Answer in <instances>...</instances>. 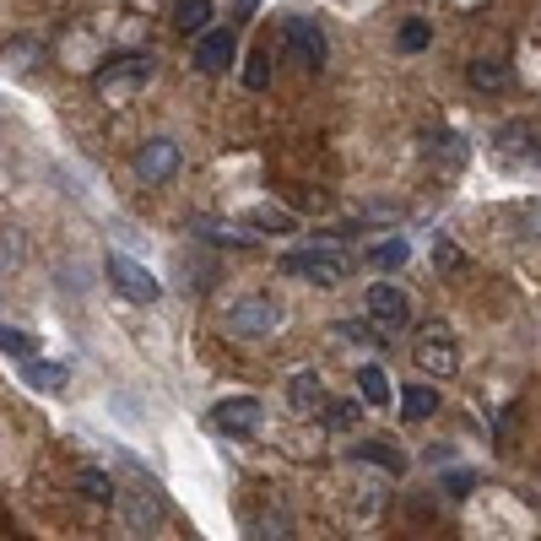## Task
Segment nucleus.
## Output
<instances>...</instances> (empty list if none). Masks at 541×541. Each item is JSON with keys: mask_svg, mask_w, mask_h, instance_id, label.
<instances>
[{"mask_svg": "<svg viewBox=\"0 0 541 541\" xmlns=\"http://www.w3.org/2000/svg\"><path fill=\"white\" fill-rule=\"evenodd\" d=\"M412 260V244L406 239H385V244H368V266L374 271H401Z\"/></svg>", "mask_w": 541, "mask_h": 541, "instance_id": "a211bd4d", "label": "nucleus"}, {"mask_svg": "<svg viewBox=\"0 0 541 541\" xmlns=\"http://www.w3.org/2000/svg\"><path fill=\"white\" fill-rule=\"evenodd\" d=\"M152 76H157V60H152V55H125V60H109V65L98 71V92H103L109 103H125L130 92H141Z\"/></svg>", "mask_w": 541, "mask_h": 541, "instance_id": "7ed1b4c3", "label": "nucleus"}, {"mask_svg": "<svg viewBox=\"0 0 541 541\" xmlns=\"http://www.w3.org/2000/svg\"><path fill=\"white\" fill-rule=\"evenodd\" d=\"M460 260H466V255H460V244H450V239H444L439 249H433V266H439V271H455Z\"/></svg>", "mask_w": 541, "mask_h": 541, "instance_id": "2f4dec72", "label": "nucleus"}, {"mask_svg": "<svg viewBox=\"0 0 541 541\" xmlns=\"http://www.w3.org/2000/svg\"><path fill=\"white\" fill-rule=\"evenodd\" d=\"M439 412V390L433 385H401V417L406 422H428Z\"/></svg>", "mask_w": 541, "mask_h": 541, "instance_id": "2eb2a0df", "label": "nucleus"}, {"mask_svg": "<svg viewBox=\"0 0 541 541\" xmlns=\"http://www.w3.org/2000/svg\"><path fill=\"white\" fill-rule=\"evenodd\" d=\"M352 422H358V401H336L331 412H325V428H336V433H347Z\"/></svg>", "mask_w": 541, "mask_h": 541, "instance_id": "c85d7f7f", "label": "nucleus"}, {"mask_svg": "<svg viewBox=\"0 0 541 541\" xmlns=\"http://www.w3.org/2000/svg\"><path fill=\"white\" fill-rule=\"evenodd\" d=\"M260 422H266V406H260L255 395H233V401L211 406V428L228 433V439H244V433L260 428Z\"/></svg>", "mask_w": 541, "mask_h": 541, "instance_id": "423d86ee", "label": "nucleus"}, {"mask_svg": "<svg viewBox=\"0 0 541 541\" xmlns=\"http://www.w3.org/2000/svg\"><path fill=\"white\" fill-rule=\"evenodd\" d=\"M444 147H433V157H439V163H450V168H460L466 163V147H460V136H439Z\"/></svg>", "mask_w": 541, "mask_h": 541, "instance_id": "7c9ffc66", "label": "nucleus"}, {"mask_svg": "<svg viewBox=\"0 0 541 541\" xmlns=\"http://www.w3.org/2000/svg\"><path fill=\"white\" fill-rule=\"evenodd\" d=\"M0 60H6V71L28 76V71H38V44H33V38H17V44H11Z\"/></svg>", "mask_w": 541, "mask_h": 541, "instance_id": "b1692460", "label": "nucleus"}, {"mask_svg": "<svg viewBox=\"0 0 541 541\" xmlns=\"http://www.w3.org/2000/svg\"><path fill=\"white\" fill-rule=\"evenodd\" d=\"M233 60H239V38H233V28H201V44H195V71L228 76Z\"/></svg>", "mask_w": 541, "mask_h": 541, "instance_id": "0eeeda50", "label": "nucleus"}, {"mask_svg": "<svg viewBox=\"0 0 541 541\" xmlns=\"http://www.w3.org/2000/svg\"><path fill=\"white\" fill-rule=\"evenodd\" d=\"M444 493H450V498H466L471 493V487H477V471H466V466H455V471H444Z\"/></svg>", "mask_w": 541, "mask_h": 541, "instance_id": "bb28decb", "label": "nucleus"}, {"mask_svg": "<svg viewBox=\"0 0 541 541\" xmlns=\"http://www.w3.org/2000/svg\"><path fill=\"white\" fill-rule=\"evenodd\" d=\"M249 222H255V233H293L298 228L282 206H255V211H249Z\"/></svg>", "mask_w": 541, "mask_h": 541, "instance_id": "5701e85b", "label": "nucleus"}, {"mask_svg": "<svg viewBox=\"0 0 541 541\" xmlns=\"http://www.w3.org/2000/svg\"><path fill=\"white\" fill-rule=\"evenodd\" d=\"M525 141H536V125H531V120L504 125V152H525Z\"/></svg>", "mask_w": 541, "mask_h": 541, "instance_id": "cd10ccee", "label": "nucleus"}, {"mask_svg": "<svg viewBox=\"0 0 541 541\" xmlns=\"http://www.w3.org/2000/svg\"><path fill=\"white\" fill-rule=\"evenodd\" d=\"M244 87L249 92H266L271 87V44H260L255 55L244 60Z\"/></svg>", "mask_w": 541, "mask_h": 541, "instance_id": "4be33fe9", "label": "nucleus"}, {"mask_svg": "<svg viewBox=\"0 0 541 541\" xmlns=\"http://www.w3.org/2000/svg\"><path fill=\"white\" fill-rule=\"evenodd\" d=\"M0 352H6V358H33L38 341L28 331H17V325H0Z\"/></svg>", "mask_w": 541, "mask_h": 541, "instance_id": "393cba45", "label": "nucleus"}, {"mask_svg": "<svg viewBox=\"0 0 541 541\" xmlns=\"http://www.w3.org/2000/svg\"><path fill=\"white\" fill-rule=\"evenodd\" d=\"M433 44V28L422 17H412V22H401V33H395V49H401V55H422V49Z\"/></svg>", "mask_w": 541, "mask_h": 541, "instance_id": "412c9836", "label": "nucleus"}, {"mask_svg": "<svg viewBox=\"0 0 541 541\" xmlns=\"http://www.w3.org/2000/svg\"><path fill=\"white\" fill-rule=\"evenodd\" d=\"M358 390H363L368 406H390L395 401V390H390V379H385V368H379V363H363L358 368Z\"/></svg>", "mask_w": 541, "mask_h": 541, "instance_id": "f3484780", "label": "nucleus"}, {"mask_svg": "<svg viewBox=\"0 0 541 541\" xmlns=\"http://www.w3.org/2000/svg\"><path fill=\"white\" fill-rule=\"evenodd\" d=\"M282 38L293 44V55L309 65V71H320L325 55H331V44H325V28H320L314 17H287V22H282Z\"/></svg>", "mask_w": 541, "mask_h": 541, "instance_id": "6e6552de", "label": "nucleus"}, {"mask_svg": "<svg viewBox=\"0 0 541 541\" xmlns=\"http://www.w3.org/2000/svg\"><path fill=\"white\" fill-rule=\"evenodd\" d=\"M195 239H206V244H228V249H244L249 239H244V233H228V228H222V222H195Z\"/></svg>", "mask_w": 541, "mask_h": 541, "instance_id": "a878e982", "label": "nucleus"}, {"mask_svg": "<svg viewBox=\"0 0 541 541\" xmlns=\"http://www.w3.org/2000/svg\"><path fill=\"white\" fill-rule=\"evenodd\" d=\"M444 460H455V450H450V444H433V450H428V466H444Z\"/></svg>", "mask_w": 541, "mask_h": 541, "instance_id": "473e14b6", "label": "nucleus"}, {"mask_svg": "<svg viewBox=\"0 0 541 541\" xmlns=\"http://www.w3.org/2000/svg\"><path fill=\"white\" fill-rule=\"evenodd\" d=\"M352 460H368V466L390 471V477H406V466H412V460L395 450L390 439H358V444H352Z\"/></svg>", "mask_w": 541, "mask_h": 541, "instance_id": "f8f14e48", "label": "nucleus"}, {"mask_svg": "<svg viewBox=\"0 0 541 541\" xmlns=\"http://www.w3.org/2000/svg\"><path fill=\"white\" fill-rule=\"evenodd\" d=\"M103 266H109V282H114V293H120V298H130V303H157V298H163L157 276L141 266V260H130V255H120V249H114Z\"/></svg>", "mask_w": 541, "mask_h": 541, "instance_id": "20e7f679", "label": "nucleus"}, {"mask_svg": "<svg viewBox=\"0 0 541 541\" xmlns=\"http://www.w3.org/2000/svg\"><path fill=\"white\" fill-rule=\"evenodd\" d=\"M276 325H282V303L266 293H249L228 309V336H239V341H266Z\"/></svg>", "mask_w": 541, "mask_h": 541, "instance_id": "f03ea898", "label": "nucleus"}, {"mask_svg": "<svg viewBox=\"0 0 541 541\" xmlns=\"http://www.w3.org/2000/svg\"><path fill=\"white\" fill-rule=\"evenodd\" d=\"M287 406H293L298 417H309V412H320V406H325V385H320L314 368H303V374L287 379Z\"/></svg>", "mask_w": 541, "mask_h": 541, "instance_id": "ddd939ff", "label": "nucleus"}, {"mask_svg": "<svg viewBox=\"0 0 541 541\" xmlns=\"http://www.w3.org/2000/svg\"><path fill=\"white\" fill-rule=\"evenodd\" d=\"M363 309H368V320L390 325V331H406V325H412V298H406V287H395V282H374V287H368Z\"/></svg>", "mask_w": 541, "mask_h": 541, "instance_id": "39448f33", "label": "nucleus"}, {"mask_svg": "<svg viewBox=\"0 0 541 541\" xmlns=\"http://www.w3.org/2000/svg\"><path fill=\"white\" fill-rule=\"evenodd\" d=\"M179 163H184V152H179V141H168V136H157V141H147V147L136 152L141 184H168L179 174Z\"/></svg>", "mask_w": 541, "mask_h": 541, "instance_id": "1a4fd4ad", "label": "nucleus"}, {"mask_svg": "<svg viewBox=\"0 0 541 541\" xmlns=\"http://www.w3.org/2000/svg\"><path fill=\"white\" fill-rule=\"evenodd\" d=\"M157 520H163V493H157L152 482H141V493L125 498V525L130 531H152Z\"/></svg>", "mask_w": 541, "mask_h": 541, "instance_id": "9b49d317", "label": "nucleus"}, {"mask_svg": "<svg viewBox=\"0 0 541 541\" xmlns=\"http://www.w3.org/2000/svg\"><path fill=\"white\" fill-rule=\"evenodd\" d=\"M282 271L287 276H303V282H320V287H336L341 276H347V255L331 244H303V249H287L282 255Z\"/></svg>", "mask_w": 541, "mask_h": 541, "instance_id": "f257e3e1", "label": "nucleus"}, {"mask_svg": "<svg viewBox=\"0 0 541 541\" xmlns=\"http://www.w3.org/2000/svg\"><path fill=\"white\" fill-rule=\"evenodd\" d=\"M417 363L428 368V374H455V368H460L455 336L444 331V325H422V336H417Z\"/></svg>", "mask_w": 541, "mask_h": 541, "instance_id": "9d476101", "label": "nucleus"}, {"mask_svg": "<svg viewBox=\"0 0 541 541\" xmlns=\"http://www.w3.org/2000/svg\"><path fill=\"white\" fill-rule=\"evenodd\" d=\"M336 336H341V341H358V347H379V336L368 331L363 320H341V325H336Z\"/></svg>", "mask_w": 541, "mask_h": 541, "instance_id": "c756f323", "label": "nucleus"}, {"mask_svg": "<svg viewBox=\"0 0 541 541\" xmlns=\"http://www.w3.org/2000/svg\"><path fill=\"white\" fill-rule=\"evenodd\" d=\"M466 82L477 87V92H498V87H509V65L482 55V60H471V65H466Z\"/></svg>", "mask_w": 541, "mask_h": 541, "instance_id": "dca6fc26", "label": "nucleus"}, {"mask_svg": "<svg viewBox=\"0 0 541 541\" xmlns=\"http://www.w3.org/2000/svg\"><path fill=\"white\" fill-rule=\"evenodd\" d=\"M22 379H28L33 390H49V395H55V390L71 385V368H65V363H49V358H38V352H33V358H22Z\"/></svg>", "mask_w": 541, "mask_h": 541, "instance_id": "4468645a", "label": "nucleus"}, {"mask_svg": "<svg viewBox=\"0 0 541 541\" xmlns=\"http://www.w3.org/2000/svg\"><path fill=\"white\" fill-rule=\"evenodd\" d=\"M211 22V0H179L174 6V28L179 33H201Z\"/></svg>", "mask_w": 541, "mask_h": 541, "instance_id": "aec40b11", "label": "nucleus"}, {"mask_svg": "<svg viewBox=\"0 0 541 541\" xmlns=\"http://www.w3.org/2000/svg\"><path fill=\"white\" fill-rule=\"evenodd\" d=\"M76 487H82V498H92V504H114V477L98 471V466L76 471Z\"/></svg>", "mask_w": 541, "mask_h": 541, "instance_id": "6ab92c4d", "label": "nucleus"}, {"mask_svg": "<svg viewBox=\"0 0 541 541\" xmlns=\"http://www.w3.org/2000/svg\"><path fill=\"white\" fill-rule=\"evenodd\" d=\"M233 17H239V22H249V17H255V0H239V11H233Z\"/></svg>", "mask_w": 541, "mask_h": 541, "instance_id": "72a5a7b5", "label": "nucleus"}]
</instances>
